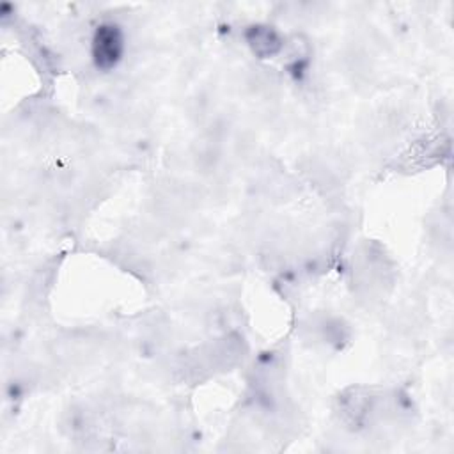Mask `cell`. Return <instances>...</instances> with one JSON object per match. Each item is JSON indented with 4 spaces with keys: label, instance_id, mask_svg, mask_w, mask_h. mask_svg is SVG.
Here are the masks:
<instances>
[{
    "label": "cell",
    "instance_id": "cell-1",
    "mask_svg": "<svg viewBox=\"0 0 454 454\" xmlns=\"http://www.w3.org/2000/svg\"><path fill=\"white\" fill-rule=\"evenodd\" d=\"M122 51V37L117 27L103 25L94 37V59L98 66L110 67L117 62Z\"/></svg>",
    "mask_w": 454,
    "mask_h": 454
}]
</instances>
